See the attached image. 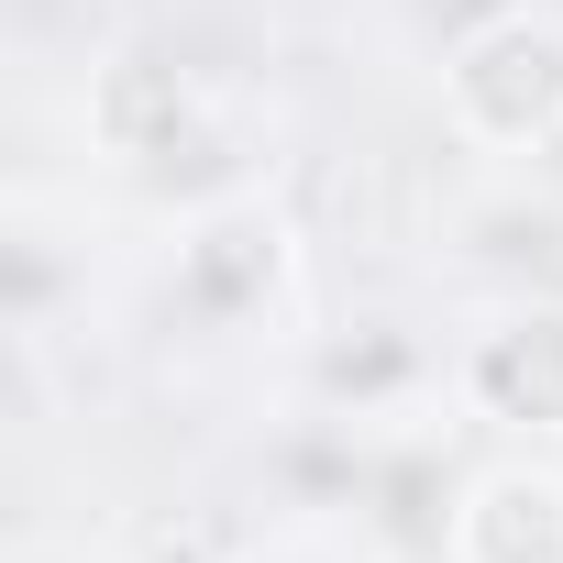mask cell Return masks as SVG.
<instances>
[{"label": "cell", "mask_w": 563, "mask_h": 563, "mask_svg": "<svg viewBox=\"0 0 563 563\" xmlns=\"http://www.w3.org/2000/svg\"><path fill=\"white\" fill-rule=\"evenodd\" d=\"M442 133L497 166L563 155V12L552 0H497L486 23L442 45Z\"/></svg>", "instance_id": "obj_1"}, {"label": "cell", "mask_w": 563, "mask_h": 563, "mask_svg": "<svg viewBox=\"0 0 563 563\" xmlns=\"http://www.w3.org/2000/svg\"><path fill=\"white\" fill-rule=\"evenodd\" d=\"M288 288H299V221L276 210L265 188H232V199L188 210L177 265H166V310H177L188 332L232 343V332H254Z\"/></svg>", "instance_id": "obj_2"}, {"label": "cell", "mask_w": 563, "mask_h": 563, "mask_svg": "<svg viewBox=\"0 0 563 563\" xmlns=\"http://www.w3.org/2000/svg\"><path fill=\"white\" fill-rule=\"evenodd\" d=\"M453 398L508 442H563V288L486 310L453 354Z\"/></svg>", "instance_id": "obj_3"}, {"label": "cell", "mask_w": 563, "mask_h": 563, "mask_svg": "<svg viewBox=\"0 0 563 563\" xmlns=\"http://www.w3.org/2000/svg\"><path fill=\"white\" fill-rule=\"evenodd\" d=\"M442 563H563V464L552 453H497L453 486Z\"/></svg>", "instance_id": "obj_4"}, {"label": "cell", "mask_w": 563, "mask_h": 563, "mask_svg": "<svg viewBox=\"0 0 563 563\" xmlns=\"http://www.w3.org/2000/svg\"><path fill=\"white\" fill-rule=\"evenodd\" d=\"M89 133H100L111 166L166 177V166L188 155V133H199V78L166 67V56H111V67L89 78Z\"/></svg>", "instance_id": "obj_5"}]
</instances>
